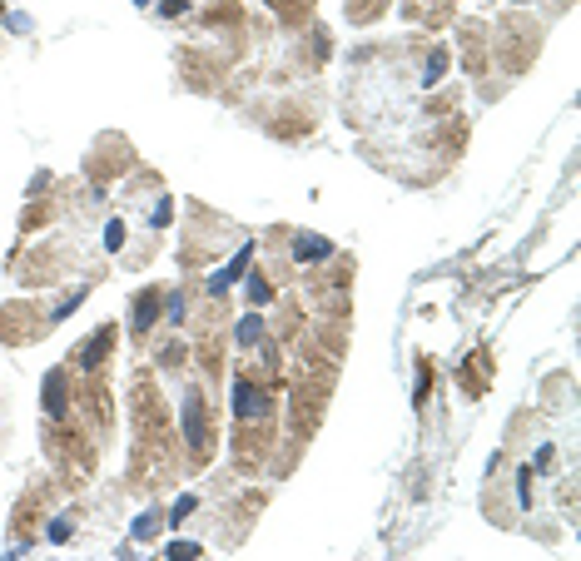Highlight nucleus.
<instances>
[{"mask_svg": "<svg viewBox=\"0 0 581 561\" xmlns=\"http://www.w3.org/2000/svg\"><path fill=\"white\" fill-rule=\"evenodd\" d=\"M149 532H154V512H149V517H139V522H134V536H149Z\"/></svg>", "mask_w": 581, "mask_h": 561, "instance_id": "nucleus-13", "label": "nucleus"}, {"mask_svg": "<svg viewBox=\"0 0 581 561\" xmlns=\"http://www.w3.org/2000/svg\"><path fill=\"white\" fill-rule=\"evenodd\" d=\"M169 556H199V546H194V541H174Z\"/></svg>", "mask_w": 581, "mask_h": 561, "instance_id": "nucleus-12", "label": "nucleus"}, {"mask_svg": "<svg viewBox=\"0 0 581 561\" xmlns=\"http://www.w3.org/2000/svg\"><path fill=\"white\" fill-rule=\"evenodd\" d=\"M253 338H258V318L248 313V318L239 323V343H253Z\"/></svg>", "mask_w": 581, "mask_h": 561, "instance_id": "nucleus-8", "label": "nucleus"}, {"mask_svg": "<svg viewBox=\"0 0 581 561\" xmlns=\"http://www.w3.org/2000/svg\"><path fill=\"white\" fill-rule=\"evenodd\" d=\"M154 318H160V298H154V293H139V298H134V333H144Z\"/></svg>", "mask_w": 581, "mask_h": 561, "instance_id": "nucleus-4", "label": "nucleus"}, {"mask_svg": "<svg viewBox=\"0 0 581 561\" xmlns=\"http://www.w3.org/2000/svg\"><path fill=\"white\" fill-rule=\"evenodd\" d=\"M134 6H149V0H134Z\"/></svg>", "mask_w": 581, "mask_h": 561, "instance_id": "nucleus-14", "label": "nucleus"}, {"mask_svg": "<svg viewBox=\"0 0 581 561\" xmlns=\"http://www.w3.org/2000/svg\"><path fill=\"white\" fill-rule=\"evenodd\" d=\"M244 268H248V249H244V254H239V258H234V263H229L224 273H214V278H209V293H224V289L234 284V278H239Z\"/></svg>", "mask_w": 581, "mask_h": 561, "instance_id": "nucleus-5", "label": "nucleus"}, {"mask_svg": "<svg viewBox=\"0 0 581 561\" xmlns=\"http://www.w3.org/2000/svg\"><path fill=\"white\" fill-rule=\"evenodd\" d=\"M110 348H115V328H94V333H90V343L80 348V363H85V368H94L104 353H110Z\"/></svg>", "mask_w": 581, "mask_h": 561, "instance_id": "nucleus-1", "label": "nucleus"}, {"mask_svg": "<svg viewBox=\"0 0 581 561\" xmlns=\"http://www.w3.org/2000/svg\"><path fill=\"white\" fill-rule=\"evenodd\" d=\"M248 298H253V303L269 298V289H263V278H258V273H253V284H248Z\"/></svg>", "mask_w": 581, "mask_h": 561, "instance_id": "nucleus-10", "label": "nucleus"}, {"mask_svg": "<svg viewBox=\"0 0 581 561\" xmlns=\"http://www.w3.org/2000/svg\"><path fill=\"white\" fill-rule=\"evenodd\" d=\"M234 392H239V417H253V413H269V403H263V392L258 387H248V382H234Z\"/></svg>", "mask_w": 581, "mask_h": 561, "instance_id": "nucleus-3", "label": "nucleus"}, {"mask_svg": "<svg viewBox=\"0 0 581 561\" xmlns=\"http://www.w3.org/2000/svg\"><path fill=\"white\" fill-rule=\"evenodd\" d=\"M104 244H110V249H120V244H125V223H120V219L104 223Z\"/></svg>", "mask_w": 581, "mask_h": 561, "instance_id": "nucleus-7", "label": "nucleus"}, {"mask_svg": "<svg viewBox=\"0 0 581 561\" xmlns=\"http://www.w3.org/2000/svg\"><path fill=\"white\" fill-rule=\"evenodd\" d=\"M184 432L204 447L209 442V432H204V398H199V392H189V398H184Z\"/></svg>", "mask_w": 581, "mask_h": 561, "instance_id": "nucleus-2", "label": "nucleus"}, {"mask_svg": "<svg viewBox=\"0 0 581 561\" xmlns=\"http://www.w3.org/2000/svg\"><path fill=\"white\" fill-rule=\"evenodd\" d=\"M189 512H194V497H179V501H174V517H169V522H184Z\"/></svg>", "mask_w": 581, "mask_h": 561, "instance_id": "nucleus-9", "label": "nucleus"}, {"mask_svg": "<svg viewBox=\"0 0 581 561\" xmlns=\"http://www.w3.org/2000/svg\"><path fill=\"white\" fill-rule=\"evenodd\" d=\"M323 254H328V244H323L318 234H303V239H298V258H323Z\"/></svg>", "mask_w": 581, "mask_h": 561, "instance_id": "nucleus-6", "label": "nucleus"}, {"mask_svg": "<svg viewBox=\"0 0 581 561\" xmlns=\"http://www.w3.org/2000/svg\"><path fill=\"white\" fill-rule=\"evenodd\" d=\"M169 323H184V298H179V293L169 298Z\"/></svg>", "mask_w": 581, "mask_h": 561, "instance_id": "nucleus-11", "label": "nucleus"}]
</instances>
